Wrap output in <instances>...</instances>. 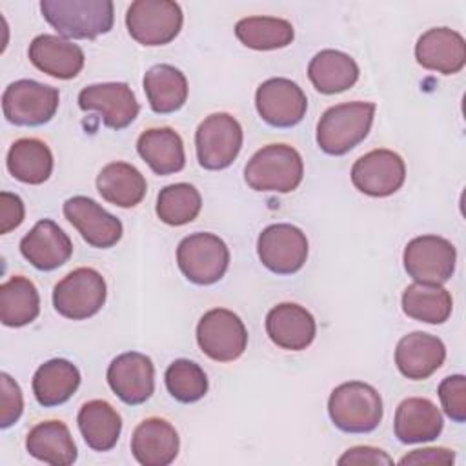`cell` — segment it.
<instances>
[{
    "instance_id": "obj_1",
    "label": "cell",
    "mask_w": 466,
    "mask_h": 466,
    "mask_svg": "<svg viewBox=\"0 0 466 466\" xmlns=\"http://www.w3.org/2000/svg\"><path fill=\"white\" fill-rule=\"evenodd\" d=\"M46 22L66 38H96L111 31L115 22L109 0H42Z\"/></svg>"
},
{
    "instance_id": "obj_2",
    "label": "cell",
    "mask_w": 466,
    "mask_h": 466,
    "mask_svg": "<svg viewBox=\"0 0 466 466\" xmlns=\"http://www.w3.org/2000/svg\"><path fill=\"white\" fill-rule=\"evenodd\" d=\"M373 102H346L328 107L317 124V144L326 155L340 157L360 144L373 124Z\"/></svg>"
},
{
    "instance_id": "obj_3",
    "label": "cell",
    "mask_w": 466,
    "mask_h": 466,
    "mask_svg": "<svg viewBox=\"0 0 466 466\" xmlns=\"http://www.w3.org/2000/svg\"><path fill=\"white\" fill-rule=\"evenodd\" d=\"M304 177L300 153L288 144H268L244 167L246 184L262 193H289Z\"/></svg>"
},
{
    "instance_id": "obj_4",
    "label": "cell",
    "mask_w": 466,
    "mask_h": 466,
    "mask_svg": "<svg viewBox=\"0 0 466 466\" xmlns=\"http://www.w3.org/2000/svg\"><path fill=\"white\" fill-rule=\"evenodd\" d=\"M328 413L340 431L370 433L382 420V399L371 384L342 382L328 399Z\"/></svg>"
},
{
    "instance_id": "obj_5",
    "label": "cell",
    "mask_w": 466,
    "mask_h": 466,
    "mask_svg": "<svg viewBox=\"0 0 466 466\" xmlns=\"http://www.w3.org/2000/svg\"><path fill=\"white\" fill-rule=\"evenodd\" d=\"M177 262L189 282L209 286L226 275L229 266V249L220 237L198 231L180 240L177 248Z\"/></svg>"
},
{
    "instance_id": "obj_6",
    "label": "cell",
    "mask_w": 466,
    "mask_h": 466,
    "mask_svg": "<svg viewBox=\"0 0 466 466\" xmlns=\"http://www.w3.org/2000/svg\"><path fill=\"white\" fill-rule=\"evenodd\" d=\"M182 9L169 0H137L126 11V27L142 46H166L180 33Z\"/></svg>"
},
{
    "instance_id": "obj_7",
    "label": "cell",
    "mask_w": 466,
    "mask_h": 466,
    "mask_svg": "<svg viewBox=\"0 0 466 466\" xmlns=\"http://www.w3.org/2000/svg\"><path fill=\"white\" fill-rule=\"evenodd\" d=\"M242 126L229 113L206 116L195 133L197 160L204 169L218 171L233 164L242 147Z\"/></svg>"
},
{
    "instance_id": "obj_8",
    "label": "cell",
    "mask_w": 466,
    "mask_h": 466,
    "mask_svg": "<svg viewBox=\"0 0 466 466\" xmlns=\"http://www.w3.org/2000/svg\"><path fill=\"white\" fill-rule=\"evenodd\" d=\"M60 102L56 87L40 84L31 78L11 82L2 95V111L7 122L15 126H42L47 124Z\"/></svg>"
},
{
    "instance_id": "obj_9",
    "label": "cell",
    "mask_w": 466,
    "mask_h": 466,
    "mask_svg": "<svg viewBox=\"0 0 466 466\" xmlns=\"http://www.w3.org/2000/svg\"><path fill=\"white\" fill-rule=\"evenodd\" d=\"M106 295V280L96 269L76 268L56 282L53 306L66 319L84 320L102 309Z\"/></svg>"
},
{
    "instance_id": "obj_10",
    "label": "cell",
    "mask_w": 466,
    "mask_h": 466,
    "mask_svg": "<svg viewBox=\"0 0 466 466\" xmlns=\"http://www.w3.org/2000/svg\"><path fill=\"white\" fill-rule=\"evenodd\" d=\"M197 342L217 362L237 360L248 346V329L240 317L226 308L206 311L197 324Z\"/></svg>"
},
{
    "instance_id": "obj_11",
    "label": "cell",
    "mask_w": 466,
    "mask_h": 466,
    "mask_svg": "<svg viewBox=\"0 0 466 466\" xmlns=\"http://www.w3.org/2000/svg\"><path fill=\"white\" fill-rule=\"evenodd\" d=\"M455 246L439 235H420L411 238L402 255L404 269L415 282L442 284L455 271Z\"/></svg>"
},
{
    "instance_id": "obj_12",
    "label": "cell",
    "mask_w": 466,
    "mask_h": 466,
    "mask_svg": "<svg viewBox=\"0 0 466 466\" xmlns=\"http://www.w3.org/2000/svg\"><path fill=\"white\" fill-rule=\"evenodd\" d=\"M257 253L264 268L277 275L297 273L308 258V238L293 224H271L257 240Z\"/></svg>"
},
{
    "instance_id": "obj_13",
    "label": "cell",
    "mask_w": 466,
    "mask_h": 466,
    "mask_svg": "<svg viewBox=\"0 0 466 466\" xmlns=\"http://www.w3.org/2000/svg\"><path fill=\"white\" fill-rule=\"evenodd\" d=\"M255 106L260 118L273 127L297 126L308 109L302 87L289 78H268L257 87Z\"/></svg>"
},
{
    "instance_id": "obj_14",
    "label": "cell",
    "mask_w": 466,
    "mask_h": 466,
    "mask_svg": "<svg viewBox=\"0 0 466 466\" xmlns=\"http://www.w3.org/2000/svg\"><path fill=\"white\" fill-rule=\"evenodd\" d=\"M406 178L402 157L391 149H373L355 160L351 167L353 186L368 197H390Z\"/></svg>"
},
{
    "instance_id": "obj_15",
    "label": "cell",
    "mask_w": 466,
    "mask_h": 466,
    "mask_svg": "<svg viewBox=\"0 0 466 466\" xmlns=\"http://www.w3.org/2000/svg\"><path fill=\"white\" fill-rule=\"evenodd\" d=\"M78 106L84 111H96L109 129L127 127L138 115L140 106L126 82L91 84L78 93Z\"/></svg>"
},
{
    "instance_id": "obj_16",
    "label": "cell",
    "mask_w": 466,
    "mask_h": 466,
    "mask_svg": "<svg viewBox=\"0 0 466 466\" xmlns=\"http://www.w3.org/2000/svg\"><path fill=\"white\" fill-rule=\"evenodd\" d=\"M106 377L113 393L129 406L146 402L155 391V366L147 355L138 351L116 355Z\"/></svg>"
},
{
    "instance_id": "obj_17",
    "label": "cell",
    "mask_w": 466,
    "mask_h": 466,
    "mask_svg": "<svg viewBox=\"0 0 466 466\" xmlns=\"http://www.w3.org/2000/svg\"><path fill=\"white\" fill-rule=\"evenodd\" d=\"M64 217L93 248L107 249L122 238V222L89 197L76 195L67 198L64 202Z\"/></svg>"
},
{
    "instance_id": "obj_18",
    "label": "cell",
    "mask_w": 466,
    "mask_h": 466,
    "mask_svg": "<svg viewBox=\"0 0 466 466\" xmlns=\"http://www.w3.org/2000/svg\"><path fill=\"white\" fill-rule=\"evenodd\" d=\"M20 253L33 268L53 271L69 260L73 255V242L58 224L42 218L22 237Z\"/></svg>"
},
{
    "instance_id": "obj_19",
    "label": "cell",
    "mask_w": 466,
    "mask_h": 466,
    "mask_svg": "<svg viewBox=\"0 0 466 466\" xmlns=\"http://www.w3.org/2000/svg\"><path fill=\"white\" fill-rule=\"evenodd\" d=\"M417 62L430 71L455 75L466 64V42L450 27H431L415 44Z\"/></svg>"
},
{
    "instance_id": "obj_20",
    "label": "cell",
    "mask_w": 466,
    "mask_h": 466,
    "mask_svg": "<svg viewBox=\"0 0 466 466\" xmlns=\"http://www.w3.org/2000/svg\"><path fill=\"white\" fill-rule=\"evenodd\" d=\"M266 333L279 348L300 351L313 342L317 322L304 306L280 302L266 315Z\"/></svg>"
},
{
    "instance_id": "obj_21",
    "label": "cell",
    "mask_w": 466,
    "mask_h": 466,
    "mask_svg": "<svg viewBox=\"0 0 466 466\" xmlns=\"http://www.w3.org/2000/svg\"><path fill=\"white\" fill-rule=\"evenodd\" d=\"M180 450L177 430L160 417L144 419L131 435V453L142 466H167Z\"/></svg>"
},
{
    "instance_id": "obj_22",
    "label": "cell",
    "mask_w": 466,
    "mask_h": 466,
    "mask_svg": "<svg viewBox=\"0 0 466 466\" xmlns=\"http://www.w3.org/2000/svg\"><path fill=\"white\" fill-rule=\"evenodd\" d=\"M444 359V342L424 331L404 335L395 348V364L399 371L411 380H424L431 377L442 366Z\"/></svg>"
},
{
    "instance_id": "obj_23",
    "label": "cell",
    "mask_w": 466,
    "mask_h": 466,
    "mask_svg": "<svg viewBox=\"0 0 466 466\" xmlns=\"http://www.w3.org/2000/svg\"><path fill=\"white\" fill-rule=\"evenodd\" d=\"M27 55L36 69L60 80L75 78L86 62L82 47L58 35L35 36Z\"/></svg>"
},
{
    "instance_id": "obj_24",
    "label": "cell",
    "mask_w": 466,
    "mask_h": 466,
    "mask_svg": "<svg viewBox=\"0 0 466 466\" xmlns=\"http://www.w3.org/2000/svg\"><path fill=\"white\" fill-rule=\"evenodd\" d=\"M442 426V415L430 399L410 397L397 406L393 431L402 444L435 441L441 435Z\"/></svg>"
},
{
    "instance_id": "obj_25",
    "label": "cell",
    "mask_w": 466,
    "mask_h": 466,
    "mask_svg": "<svg viewBox=\"0 0 466 466\" xmlns=\"http://www.w3.org/2000/svg\"><path fill=\"white\" fill-rule=\"evenodd\" d=\"M137 151L157 175L178 173L186 166L182 137L171 127L146 129L137 140Z\"/></svg>"
},
{
    "instance_id": "obj_26",
    "label": "cell",
    "mask_w": 466,
    "mask_h": 466,
    "mask_svg": "<svg viewBox=\"0 0 466 466\" xmlns=\"http://www.w3.org/2000/svg\"><path fill=\"white\" fill-rule=\"evenodd\" d=\"M25 450L35 459L51 466H69L76 461V446L62 420H44L25 437Z\"/></svg>"
},
{
    "instance_id": "obj_27",
    "label": "cell",
    "mask_w": 466,
    "mask_h": 466,
    "mask_svg": "<svg viewBox=\"0 0 466 466\" xmlns=\"http://www.w3.org/2000/svg\"><path fill=\"white\" fill-rule=\"evenodd\" d=\"M100 197L118 208H135L142 202L147 191L144 175L127 162H109L96 177Z\"/></svg>"
},
{
    "instance_id": "obj_28",
    "label": "cell",
    "mask_w": 466,
    "mask_h": 466,
    "mask_svg": "<svg viewBox=\"0 0 466 466\" xmlns=\"http://www.w3.org/2000/svg\"><path fill=\"white\" fill-rule=\"evenodd\" d=\"M308 76L319 93L335 95L350 89L359 80V66L342 51L322 49L309 60Z\"/></svg>"
},
{
    "instance_id": "obj_29",
    "label": "cell",
    "mask_w": 466,
    "mask_h": 466,
    "mask_svg": "<svg viewBox=\"0 0 466 466\" xmlns=\"http://www.w3.org/2000/svg\"><path fill=\"white\" fill-rule=\"evenodd\" d=\"M80 386L78 368L66 359H51L33 375V393L40 406L64 404Z\"/></svg>"
},
{
    "instance_id": "obj_30",
    "label": "cell",
    "mask_w": 466,
    "mask_h": 466,
    "mask_svg": "<svg viewBox=\"0 0 466 466\" xmlns=\"http://www.w3.org/2000/svg\"><path fill=\"white\" fill-rule=\"evenodd\" d=\"M76 422L86 444L95 451H109L115 448L122 431V419L118 411L102 399L82 404Z\"/></svg>"
},
{
    "instance_id": "obj_31",
    "label": "cell",
    "mask_w": 466,
    "mask_h": 466,
    "mask_svg": "<svg viewBox=\"0 0 466 466\" xmlns=\"http://www.w3.org/2000/svg\"><path fill=\"white\" fill-rule=\"evenodd\" d=\"M149 107L158 115L178 111L187 100V80L180 69L169 64L149 67L142 80Z\"/></svg>"
},
{
    "instance_id": "obj_32",
    "label": "cell",
    "mask_w": 466,
    "mask_h": 466,
    "mask_svg": "<svg viewBox=\"0 0 466 466\" xmlns=\"http://www.w3.org/2000/svg\"><path fill=\"white\" fill-rule=\"evenodd\" d=\"M5 166L16 180L38 186L53 173V153L40 138H18L7 151Z\"/></svg>"
},
{
    "instance_id": "obj_33",
    "label": "cell",
    "mask_w": 466,
    "mask_h": 466,
    "mask_svg": "<svg viewBox=\"0 0 466 466\" xmlns=\"http://www.w3.org/2000/svg\"><path fill=\"white\" fill-rule=\"evenodd\" d=\"M453 308L451 295L441 284L413 282L402 293V311L419 322L442 324Z\"/></svg>"
},
{
    "instance_id": "obj_34",
    "label": "cell",
    "mask_w": 466,
    "mask_h": 466,
    "mask_svg": "<svg viewBox=\"0 0 466 466\" xmlns=\"http://www.w3.org/2000/svg\"><path fill=\"white\" fill-rule=\"evenodd\" d=\"M40 313L36 286L22 275L11 277L0 286V320L9 328L31 324Z\"/></svg>"
},
{
    "instance_id": "obj_35",
    "label": "cell",
    "mask_w": 466,
    "mask_h": 466,
    "mask_svg": "<svg viewBox=\"0 0 466 466\" xmlns=\"http://www.w3.org/2000/svg\"><path fill=\"white\" fill-rule=\"evenodd\" d=\"M235 36L249 49L271 51L293 42V25L277 16H248L235 24Z\"/></svg>"
},
{
    "instance_id": "obj_36",
    "label": "cell",
    "mask_w": 466,
    "mask_h": 466,
    "mask_svg": "<svg viewBox=\"0 0 466 466\" xmlns=\"http://www.w3.org/2000/svg\"><path fill=\"white\" fill-rule=\"evenodd\" d=\"M202 208L198 189L187 182L169 184L157 197V217L167 226H184L197 218Z\"/></svg>"
},
{
    "instance_id": "obj_37",
    "label": "cell",
    "mask_w": 466,
    "mask_h": 466,
    "mask_svg": "<svg viewBox=\"0 0 466 466\" xmlns=\"http://www.w3.org/2000/svg\"><path fill=\"white\" fill-rule=\"evenodd\" d=\"M164 379L169 395L178 402H197L208 393V377L204 370L189 359L173 360L167 366Z\"/></svg>"
},
{
    "instance_id": "obj_38",
    "label": "cell",
    "mask_w": 466,
    "mask_h": 466,
    "mask_svg": "<svg viewBox=\"0 0 466 466\" xmlns=\"http://www.w3.org/2000/svg\"><path fill=\"white\" fill-rule=\"evenodd\" d=\"M439 399L444 413L455 420H466V379L464 375H450L439 384Z\"/></svg>"
},
{
    "instance_id": "obj_39",
    "label": "cell",
    "mask_w": 466,
    "mask_h": 466,
    "mask_svg": "<svg viewBox=\"0 0 466 466\" xmlns=\"http://www.w3.org/2000/svg\"><path fill=\"white\" fill-rule=\"evenodd\" d=\"M0 390H2L0 428H9L22 415L24 397H22V390L16 384V380L11 379V375H7V373H0Z\"/></svg>"
},
{
    "instance_id": "obj_40",
    "label": "cell",
    "mask_w": 466,
    "mask_h": 466,
    "mask_svg": "<svg viewBox=\"0 0 466 466\" xmlns=\"http://www.w3.org/2000/svg\"><path fill=\"white\" fill-rule=\"evenodd\" d=\"M25 208L18 195L2 191L0 193V233L5 235L24 222Z\"/></svg>"
},
{
    "instance_id": "obj_41",
    "label": "cell",
    "mask_w": 466,
    "mask_h": 466,
    "mask_svg": "<svg viewBox=\"0 0 466 466\" xmlns=\"http://www.w3.org/2000/svg\"><path fill=\"white\" fill-rule=\"evenodd\" d=\"M337 464H393V459L373 446H355L346 450Z\"/></svg>"
},
{
    "instance_id": "obj_42",
    "label": "cell",
    "mask_w": 466,
    "mask_h": 466,
    "mask_svg": "<svg viewBox=\"0 0 466 466\" xmlns=\"http://www.w3.org/2000/svg\"><path fill=\"white\" fill-rule=\"evenodd\" d=\"M455 453L448 448H422L404 455L400 464H453Z\"/></svg>"
}]
</instances>
